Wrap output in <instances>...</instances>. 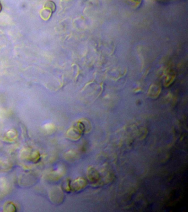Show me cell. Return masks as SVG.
Returning a JSON list of instances; mask_svg holds the SVG:
<instances>
[{"instance_id": "obj_1", "label": "cell", "mask_w": 188, "mask_h": 212, "mask_svg": "<svg viewBox=\"0 0 188 212\" xmlns=\"http://www.w3.org/2000/svg\"><path fill=\"white\" fill-rule=\"evenodd\" d=\"M86 185V181L85 179L79 178L73 181L72 185V187L75 191H79L85 187Z\"/></svg>"}, {"instance_id": "obj_2", "label": "cell", "mask_w": 188, "mask_h": 212, "mask_svg": "<svg viewBox=\"0 0 188 212\" xmlns=\"http://www.w3.org/2000/svg\"><path fill=\"white\" fill-rule=\"evenodd\" d=\"M88 177L89 179L92 182L97 181V180L99 179V173L93 168L91 169V170L88 171Z\"/></svg>"}, {"instance_id": "obj_3", "label": "cell", "mask_w": 188, "mask_h": 212, "mask_svg": "<svg viewBox=\"0 0 188 212\" xmlns=\"http://www.w3.org/2000/svg\"><path fill=\"white\" fill-rule=\"evenodd\" d=\"M45 7L47 9H49V10H50L51 11H52L53 12L55 11L56 9L55 3L52 1H47L45 5Z\"/></svg>"}, {"instance_id": "obj_4", "label": "cell", "mask_w": 188, "mask_h": 212, "mask_svg": "<svg viewBox=\"0 0 188 212\" xmlns=\"http://www.w3.org/2000/svg\"><path fill=\"white\" fill-rule=\"evenodd\" d=\"M1 9H2V7H1V3H0V12L1 11Z\"/></svg>"}]
</instances>
